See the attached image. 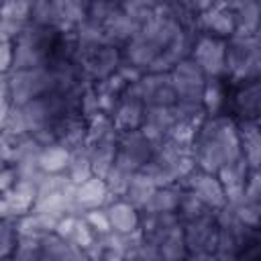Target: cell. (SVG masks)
<instances>
[{"mask_svg": "<svg viewBox=\"0 0 261 261\" xmlns=\"http://www.w3.org/2000/svg\"><path fill=\"white\" fill-rule=\"evenodd\" d=\"M65 175H67L75 186L94 175L86 143L80 145V147H75V149H71V153H69V163H67V167H65Z\"/></svg>", "mask_w": 261, "mask_h": 261, "instance_id": "d6a6232c", "label": "cell"}, {"mask_svg": "<svg viewBox=\"0 0 261 261\" xmlns=\"http://www.w3.org/2000/svg\"><path fill=\"white\" fill-rule=\"evenodd\" d=\"M130 177H133V173H126V171L118 169L116 165H112V167L108 169V173L104 175L108 190H110L116 198H122V196H124V192H126V188H128Z\"/></svg>", "mask_w": 261, "mask_h": 261, "instance_id": "7bdbcfd3", "label": "cell"}, {"mask_svg": "<svg viewBox=\"0 0 261 261\" xmlns=\"http://www.w3.org/2000/svg\"><path fill=\"white\" fill-rule=\"evenodd\" d=\"M59 29L29 22L12 39V69L47 67Z\"/></svg>", "mask_w": 261, "mask_h": 261, "instance_id": "7a4b0ae2", "label": "cell"}, {"mask_svg": "<svg viewBox=\"0 0 261 261\" xmlns=\"http://www.w3.org/2000/svg\"><path fill=\"white\" fill-rule=\"evenodd\" d=\"M10 102H0V130H2V126H4V122H6V116H8V110H10Z\"/></svg>", "mask_w": 261, "mask_h": 261, "instance_id": "db71d44e", "label": "cell"}, {"mask_svg": "<svg viewBox=\"0 0 261 261\" xmlns=\"http://www.w3.org/2000/svg\"><path fill=\"white\" fill-rule=\"evenodd\" d=\"M143 112H145V102L141 100L137 86L128 84L124 88V92L120 94V100H118L116 108L112 110L110 118H112L114 128L118 133H124V130H135L141 126Z\"/></svg>", "mask_w": 261, "mask_h": 261, "instance_id": "4fadbf2b", "label": "cell"}, {"mask_svg": "<svg viewBox=\"0 0 261 261\" xmlns=\"http://www.w3.org/2000/svg\"><path fill=\"white\" fill-rule=\"evenodd\" d=\"M153 155V143L139 130H124L118 133V145H116V157L114 163L118 169L126 173H137Z\"/></svg>", "mask_w": 261, "mask_h": 261, "instance_id": "8992f818", "label": "cell"}, {"mask_svg": "<svg viewBox=\"0 0 261 261\" xmlns=\"http://www.w3.org/2000/svg\"><path fill=\"white\" fill-rule=\"evenodd\" d=\"M202 106L206 116L226 114L228 106V84L224 77H206L202 92Z\"/></svg>", "mask_w": 261, "mask_h": 261, "instance_id": "4316f807", "label": "cell"}, {"mask_svg": "<svg viewBox=\"0 0 261 261\" xmlns=\"http://www.w3.org/2000/svg\"><path fill=\"white\" fill-rule=\"evenodd\" d=\"M261 77V43L259 35L232 33L226 39L224 80L228 86Z\"/></svg>", "mask_w": 261, "mask_h": 261, "instance_id": "3957f363", "label": "cell"}, {"mask_svg": "<svg viewBox=\"0 0 261 261\" xmlns=\"http://www.w3.org/2000/svg\"><path fill=\"white\" fill-rule=\"evenodd\" d=\"M90 0H51L53 24L61 31L75 29L88 16Z\"/></svg>", "mask_w": 261, "mask_h": 261, "instance_id": "cb8c5ba5", "label": "cell"}, {"mask_svg": "<svg viewBox=\"0 0 261 261\" xmlns=\"http://www.w3.org/2000/svg\"><path fill=\"white\" fill-rule=\"evenodd\" d=\"M171 84L175 90V102H196L202 104V92H204V84H206V73L202 71V67L188 55L184 59H179L171 71Z\"/></svg>", "mask_w": 261, "mask_h": 261, "instance_id": "52a82bcc", "label": "cell"}, {"mask_svg": "<svg viewBox=\"0 0 261 261\" xmlns=\"http://www.w3.org/2000/svg\"><path fill=\"white\" fill-rule=\"evenodd\" d=\"M251 167L249 163L245 161L243 155H239L237 159L224 163L218 171H216V177L220 179L222 188H224V196H226V204L234 206L243 200V190H245V179L249 175Z\"/></svg>", "mask_w": 261, "mask_h": 261, "instance_id": "9a60e30c", "label": "cell"}, {"mask_svg": "<svg viewBox=\"0 0 261 261\" xmlns=\"http://www.w3.org/2000/svg\"><path fill=\"white\" fill-rule=\"evenodd\" d=\"M86 259V253L61 239L57 232H47L41 237V261H80Z\"/></svg>", "mask_w": 261, "mask_h": 261, "instance_id": "d4e9b609", "label": "cell"}, {"mask_svg": "<svg viewBox=\"0 0 261 261\" xmlns=\"http://www.w3.org/2000/svg\"><path fill=\"white\" fill-rule=\"evenodd\" d=\"M77 218H80V214H71V212H67V214L59 216V218H57V222H55L53 232H57L61 239L69 241V237L73 234V228H75V224H77Z\"/></svg>", "mask_w": 261, "mask_h": 261, "instance_id": "c3c4849f", "label": "cell"}, {"mask_svg": "<svg viewBox=\"0 0 261 261\" xmlns=\"http://www.w3.org/2000/svg\"><path fill=\"white\" fill-rule=\"evenodd\" d=\"M16 239H18V232L14 226V218H2V222H0V259L12 257Z\"/></svg>", "mask_w": 261, "mask_h": 261, "instance_id": "60d3db41", "label": "cell"}, {"mask_svg": "<svg viewBox=\"0 0 261 261\" xmlns=\"http://www.w3.org/2000/svg\"><path fill=\"white\" fill-rule=\"evenodd\" d=\"M184 241L188 249V259H214L218 226L214 220V212L181 222Z\"/></svg>", "mask_w": 261, "mask_h": 261, "instance_id": "5b68a950", "label": "cell"}, {"mask_svg": "<svg viewBox=\"0 0 261 261\" xmlns=\"http://www.w3.org/2000/svg\"><path fill=\"white\" fill-rule=\"evenodd\" d=\"M2 196L8 204L10 216L16 218V216L33 210V204L37 198V184L29 181V179H16V184L8 192H4Z\"/></svg>", "mask_w": 261, "mask_h": 261, "instance_id": "83f0119b", "label": "cell"}, {"mask_svg": "<svg viewBox=\"0 0 261 261\" xmlns=\"http://www.w3.org/2000/svg\"><path fill=\"white\" fill-rule=\"evenodd\" d=\"M210 212H214V210H210L204 202H200L192 192H188V190L181 192L179 204L175 208V214L179 216L181 222L192 220V218H198V216H204V214H210Z\"/></svg>", "mask_w": 261, "mask_h": 261, "instance_id": "74e56055", "label": "cell"}, {"mask_svg": "<svg viewBox=\"0 0 261 261\" xmlns=\"http://www.w3.org/2000/svg\"><path fill=\"white\" fill-rule=\"evenodd\" d=\"M218 2H222V0H194V6H196L198 12H202V10H206V8H210Z\"/></svg>", "mask_w": 261, "mask_h": 261, "instance_id": "f5cc1de1", "label": "cell"}, {"mask_svg": "<svg viewBox=\"0 0 261 261\" xmlns=\"http://www.w3.org/2000/svg\"><path fill=\"white\" fill-rule=\"evenodd\" d=\"M0 4H2V0H0Z\"/></svg>", "mask_w": 261, "mask_h": 261, "instance_id": "680465c9", "label": "cell"}, {"mask_svg": "<svg viewBox=\"0 0 261 261\" xmlns=\"http://www.w3.org/2000/svg\"><path fill=\"white\" fill-rule=\"evenodd\" d=\"M161 49L155 45V43H151L145 35H141V33H137L133 39H128L122 47H120V55H122V61L124 63H130V65H135V67H139V69H147V65L155 59V55L159 53Z\"/></svg>", "mask_w": 261, "mask_h": 261, "instance_id": "484cf974", "label": "cell"}, {"mask_svg": "<svg viewBox=\"0 0 261 261\" xmlns=\"http://www.w3.org/2000/svg\"><path fill=\"white\" fill-rule=\"evenodd\" d=\"M181 192H184V188L179 184L157 186L141 212H175L179 198H181Z\"/></svg>", "mask_w": 261, "mask_h": 261, "instance_id": "f546056e", "label": "cell"}, {"mask_svg": "<svg viewBox=\"0 0 261 261\" xmlns=\"http://www.w3.org/2000/svg\"><path fill=\"white\" fill-rule=\"evenodd\" d=\"M122 63V55H120V47L110 45V43H102L100 47H96L86 59L80 61V67L86 75V80L90 84L104 80L108 75H112L118 65Z\"/></svg>", "mask_w": 261, "mask_h": 261, "instance_id": "8fae6325", "label": "cell"}, {"mask_svg": "<svg viewBox=\"0 0 261 261\" xmlns=\"http://www.w3.org/2000/svg\"><path fill=\"white\" fill-rule=\"evenodd\" d=\"M190 155L198 169L216 173L224 163L241 155L237 120L230 114L204 116L196 128Z\"/></svg>", "mask_w": 261, "mask_h": 261, "instance_id": "6da1fadb", "label": "cell"}, {"mask_svg": "<svg viewBox=\"0 0 261 261\" xmlns=\"http://www.w3.org/2000/svg\"><path fill=\"white\" fill-rule=\"evenodd\" d=\"M234 216L239 222L251 228H261V202H245L241 200L239 204L232 206Z\"/></svg>", "mask_w": 261, "mask_h": 261, "instance_id": "ab89813d", "label": "cell"}, {"mask_svg": "<svg viewBox=\"0 0 261 261\" xmlns=\"http://www.w3.org/2000/svg\"><path fill=\"white\" fill-rule=\"evenodd\" d=\"M96 232L88 226V222L82 218V214H80V218H77V224H75V228H73V234L69 237V243L71 245H75V247H80L84 253H86V249L96 241Z\"/></svg>", "mask_w": 261, "mask_h": 261, "instance_id": "f6af8a7d", "label": "cell"}, {"mask_svg": "<svg viewBox=\"0 0 261 261\" xmlns=\"http://www.w3.org/2000/svg\"><path fill=\"white\" fill-rule=\"evenodd\" d=\"M75 204L80 208V212L90 210V208H100V206H108L116 196L108 190L106 179L100 175H92L86 181L75 186Z\"/></svg>", "mask_w": 261, "mask_h": 261, "instance_id": "e0dca14e", "label": "cell"}, {"mask_svg": "<svg viewBox=\"0 0 261 261\" xmlns=\"http://www.w3.org/2000/svg\"><path fill=\"white\" fill-rule=\"evenodd\" d=\"M141 100L147 106H171L175 104V90L169 73L145 71L139 82H135Z\"/></svg>", "mask_w": 261, "mask_h": 261, "instance_id": "5bb4252c", "label": "cell"}, {"mask_svg": "<svg viewBox=\"0 0 261 261\" xmlns=\"http://www.w3.org/2000/svg\"><path fill=\"white\" fill-rule=\"evenodd\" d=\"M116 73L126 82V84H135V82H139L141 80V75L145 73L143 69H139V67H135V65H130V63H120L118 65V69H116Z\"/></svg>", "mask_w": 261, "mask_h": 261, "instance_id": "f907efd6", "label": "cell"}, {"mask_svg": "<svg viewBox=\"0 0 261 261\" xmlns=\"http://www.w3.org/2000/svg\"><path fill=\"white\" fill-rule=\"evenodd\" d=\"M196 33L200 35H210V37H218V39H228L234 31H237V20H234V12L218 2L202 12H198L196 16V24H194Z\"/></svg>", "mask_w": 261, "mask_h": 261, "instance_id": "7c38bea8", "label": "cell"}, {"mask_svg": "<svg viewBox=\"0 0 261 261\" xmlns=\"http://www.w3.org/2000/svg\"><path fill=\"white\" fill-rule=\"evenodd\" d=\"M82 218L88 222V226L96 232V234H106L110 232V218H108V212L104 206L100 208H90V210H84L82 212Z\"/></svg>", "mask_w": 261, "mask_h": 261, "instance_id": "b9f144b4", "label": "cell"}, {"mask_svg": "<svg viewBox=\"0 0 261 261\" xmlns=\"http://www.w3.org/2000/svg\"><path fill=\"white\" fill-rule=\"evenodd\" d=\"M98 2H108V4H116V6H120V0H98Z\"/></svg>", "mask_w": 261, "mask_h": 261, "instance_id": "11a10c76", "label": "cell"}, {"mask_svg": "<svg viewBox=\"0 0 261 261\" xmlns=\"http://www.w3.org/2000/svg\"><path fill=\"white\" fill-rule=\"evenodd\" d=\"M106 212H108V218H110V228L114 232L128 234V232L139 230L141 212L130 202H126L124 198H114L106 206Z\"/></svg>", "mask_w": 261, "mask_h": 261, "instance_id": "603a6c76", "label": "cell"}, {"mask_svg": "<svg viewBox=\"0 0 261 261\" xmlns=\"http://www.w3.org/2000/svg\"><path fill=\"white\" fill-rule=\"evenodd\" d=\"M173 124V112L171 106H147L145 104V112H143V122L139 126V130L155 145L161 139H165L169 126Z\"/></svg>", "mask_w": 261, "mask_h": 261, "instance_id": "7402d4cb", "label": "cell"}, {"mask_svg": "<svg viewBox=\"0 0 261 261\" xmlns=\"http://www.w3.org/2000/svg\"><path fill=\"white\" fill-rule=\"evenodd\" d=\"M2 165H6V161H4L2 157H0V167H2Z\"/></svg>", "mask_w": 261, "mask_h": 261, "instance_id": "6f0895ef", "label": "cell"}, {"mask_svg": "<svg viewBox=\"0 0 261 261\" xmlns=\"http://www.w3.org/2000/svg\"><path fill=\"white\" fill-rule=\"evenodd\" d=\"M6 41H10V39H8L4 33H0V43H6Z\"/></svg>", "mask_w": 261, "mask_h": 261, "instance_id": "9f6ffc18", "label": "cell"}, {"mask_svg": "<svg viewBox=\"0 0 261 261\" xmlns=\"http://www.w3.org/2000/svg\"><path fill=\"white\" fill-rule=\"evenodd\" d=\"M239 141H241V155L249 163L251 169L261 167V126L259 118H245L237 120Z\"/></svg>", "mask_w": 261, "mask_h": 261, "instance_id": "ffe728a7", "label": "cell"}, {"mask_svg": "<svg viewBox=\"0 0 261 261\" xmlns=\"http://www.w3.org/2000/svg\"><path fill=\"white\" fill-rule=\"evenodd\" d=\"M196 128H198V124H194V122H188V120H173V124L169 126V130H167L165 137H167L173 145H177L181 151H188V153H190L192 143H194V137H196Z\"/></svg>", "mask_w": 261, "mask_h": 261, "instance_id": "8d00e7d4", "label": "cell"}, {"mask_svg": "<svg viewBox=\"0 0 261 261\" xmlns=\"http://www.w3.org/2000/svg\"><path fill=\"white\" fill-rule=\"evenodd\" d=\"M12 69V41L0 43V75H6Z\"/></svg>", "mask_w": 261, "mask_h": 261, "instance_id": "816d5d0a", "label": "cell"}, {"mask_svg": "<svg viewBox=\"0 0 261 261\" xmlns=\"http://www.w3.org/2000/svg\"><path fill=\"white\" fill-rule=\"evenodd\" d=\"M139 24L118 6L104 22H102V33H104V41L116 47H122L128 39H133L139 33Z\"/></svg>", "mask_w": 261, "mask_h": 261, "instance_id": "44dd1931", "label": "cell"}, {"mask_svg": "<svg viewBox=\"0 0 261 261\" xmlns=\"http://www.w3.org/2000/svg\"><path fill=\"white\" fill-rule=\"evenodd\" d=\"M190 57L202 67L206 77H224L226 67V39L196 33Z\"/></svg>", "mask_w": 261, "mask_h": 261, "instance_id": "ba28073f", "label": "cell"}, {"mask_svg": "<svg viewBox=\"0 0 261 261\" xmlns=\"http://www.w3.org/2000/svg\"><path fill=\"white\" fill-rule=\"evenodd\" d=\"M243 200L245 202H261V171L259 169L249 171V175L245 179Z\"/></svg>", "mask_w": 261, "mask_h": 261, "instance_id": "7dc6e473", "label": "cell"}, {"mask_svg": "<svg viewBox=\"0 0 261 261\" xmlns=\"http://www.w3.org/2000/svg\"><path fill=\"white\" fill-rule=\"evenodd\" d=\"M6 88L10 104L24 106L27 102L51 92L53 80L47 67H29V69H10L6 73Z\"/></svg>", "mask_w": 261, "mask_h": 261, "instance_id": "277c9868", "label": "cell"}, {"mask_svg": "<svg viewBox=\"0 0 261 261\" xmlns=\"http://www.w3.org/2000/svg\"><path fill=\"white\" fill-rule=\"evenodd\" d=\"M100 112H102V110H100V102H98L96 90H94V86L90 84V86L84 90L82 98H80V114H82L86 120H90V118H94V116L100 114Z\"/></svg>", "mask_w": 261, "mask_h": 261, "instance_id": "bcb514c9", "label": "cell"}, {"mask_svg": "<svg viewBox=\"0 0 261 261\" xmlns=\"http://www.w3.org/2000/svg\"><path fill=\"white\" fill-rule=\"evenodd\" d=\"M10 259H14V261H41V239L18 234L16 247H14Z\"/></svg>", "mask_w": 261, "mask_h": 261, "instance_id": "f35d334b", "label": "cell"}, {"mask_svg": "<svg viewBox=\"0 0 261 261\" xmlns=\"http://www.w3.org/2000/svg\"><path fill=\"white\" fill-rule=\"evenodd\" d=\"M55 222H57V218L43 214V212H37V210H29V212L14 218L16 232L24 234V237H35V239H41L47 232H53Z\"/></svg>", "mask_w": 261, "mask_h": 261, "instance_id": "f1b7e54d", "label": "cell"}, {"mask_svg": "<svg viewBox=\"0 0 261 261\" xmlns=\"http://www.w3.org/2000/svg\"><path fill=\"white\" fill-rule=\"evenodd\" d=\"M116 145H118V130L116 128L110 130L108 135L100 137V139H94V141L86 143L94 175L104 177L108 173V169L112 167L114 157H116Z\"/></svg>", "mask_w": 261, "mask_h": 261, "instance_id": "d6986e66", "label": "cell"}, {"mask_svg": "<svg viewBox=\"0 0 261 261\" xmlns=\"http://www.w3.org/2000/svg\"><path fill=\"white\" fill-rule=\"evenodd\" d=\"M2 133L10 135V137H20V135H27L29 128H27V122L22 118V112H20V106H10L8 110V116H6V122L2 126Z\"/></svg>", "mask_w": 261, "mask_h": 261, "instance_id": "ee69618b", "label": "cell"}, {"mask_svg": "<svg viewBox=\"0 0 261 261\" xmlns=\"http://www.w3.org/2000/svg\"><path fill=\"white\" fill-rule=\"evenodd\" d=\"M51 128L55 133L57 143L71 151V149L86 143L88 120L80 112H65V114H61L59 118H55L51 122Z\"/></svg>", "mask_w": 261, "mask_h": 261, "instance_id": "2e32d148", "label": "cell"}, {"mask_svg": "<svg viewBox=\"0 0 261 261\" xmlns=\"http://www.w3.org/2000/svg\"><path fill=\"white\" fill-rule=\"evenodd\" d=\"M33 0H2L0 4V33L10 41L31 22Z\"/></svg>", "mask_w": 261, "mask_h": 261, "instance_id": "ac0fdd59", "label": "cell"}, {"mask_svg": "<svg viewBox=\"0 0 261 261\" xmlns=\"http://www.w3.org/2000/svg\"><path fill=\"white\" fill-rule=\"evenodd\" d=\"M184 190L192 192L200 202H204L210 210H220L222 206H226V196H224V188L220 184V179L216 177V173H208L202 169H194L181 184Z\"/></svg>", "mask_w": 261, "mask_h": 261, "instance_id": "30bf717a", "label": "cell"}, {"mask_svg": "<svg viewBox=\"0 0 261 261\" xmlns=\"http://www.w3.org/2000/svg\"><path fill=\"white\" fill-rule=\"evenodd\" d=\"M16 169H14V165H10V163H6V165H2L0 167V196L4 194V192H8L14 184H16Z\"/></svg>", "mask_w": 261, "mask_h": 261, "instance_id": "681fc988", "label": "cell"}, {"mask_svg": "<svg viewBox=\"0 0 261 261\" xmlns=\"http://www.w3.org/2000/svg\"><path fill=\"white\" fill-rule=\"evenodd\" d=\"M226 114L234 120L259 118L261 116V82H243L228 86V106Z\"/></svg>", "mask_w": 261, "mask_h": 261, "instance_id": "9c48e42d", "label": "cell"}, {"mask_svg": "<svg viewBox=\"0 0 261 261\" xmlns=\"http://www.w3.org/2000/svg\"><path fill=\"white\" fill-rule=\"evenodd\" d=\"M234 12L237 31L234 33H247V35H259V22H261V6L259 0H249L243 6H239Z\"/></svg>", "mask_w": 261, "mask_h": 261, "instance_id": "e575fe53", "label": "cell"}, {"mask_svg": "<svg viewBox=\"0 0 261 261\" xmlns=\"http://www.w3.org/2000/svg\"><path fill=\"white\" fill-rule=\"evenodd\" d=\"M39 151H41V145L37 143V139L31 133L20 135V137H14L8 163L14 165V163H22V161H37Z\"/></svg>", "mask_w": 261, "mask_h": 261, "instance_id": "d590c367", "label": "cell"}, {"mask_svg": "<svg viewBox=\"0 0 261 261\" xmlns=\"http://www.w3.org/2000/svg\"><path fill=\"white\" fill-rule=\"evenodd\" d=\"M157 249H159L161 261H181V259H188V249H186V241H184L181 222L161 237Z\"/></svg>", "mask_w": 261, "mask_h": 261, "instance_id": "1f68e13d", "label": "cell"}, {"mask_svg": "<svg viewBox=\"0 0 261 261\" xmlns=\"http://www.w3.org/2000/svg\"><path fill=\"white\" fill-rule=\"evenodd\" d=\"M69 153L71 151L59 143L41 147L37 155V165L43 173H65V167L69 163Z\"/></svg>", "mask_w": 261, "mask_h": 261, "instance_id": "4dcf8cb0", "label": "cell"}, {"mask_svg": "<svg viewBox=\"0 0 261 261\" xmlns=\"http://www.w3.org/2000/svg\"><path fill=\"white\" fill-rule=\"evenodd\" d=\"M157 186L143 173V171H137V173H133V177H130V181H128V188H126V192H124V200L126 202H130L139 212L143 210V206L147 204V200L151 198V194H153V190H155Z\"/></svg>", "mask_w": 261, "mask_h": 261, "instance_id": "836d02e7", "label": "cell"}]
</instances>
